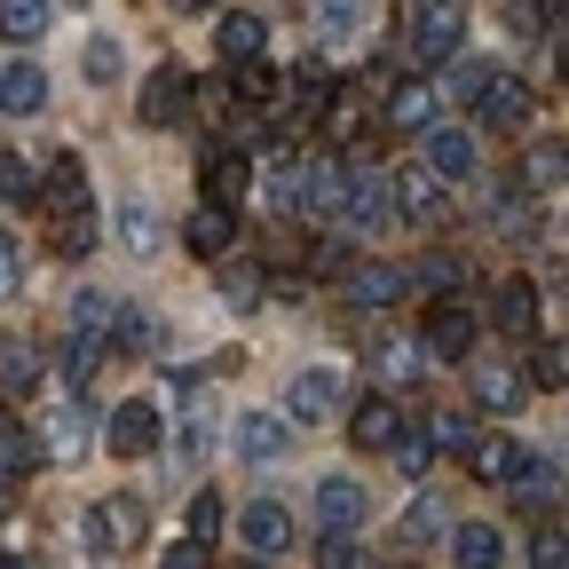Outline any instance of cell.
I'll use <instances>...</instances> for the list:
<instances>
[{
	"label": "cell",
	"mask_w": 569,
	"mask_h": 569,
	"mask_svg": "<svg viewBox=\"0 0 569 569\" xmlns=\"http://www.w3.org/2000/svg\"><path fill=\"white\" fill-rule=\"evenodd\" d=\"M459 96L475 103L482 127H522V111H530V88L515 80V71H498V63H467L459 71Z\"/></svg>",
	"instance_id": "6da1fadb"
},
{
	"label": "cell",
	"mask_w": 569,
	"mask_h": 569,
	"mask_svg": "<svg viewBox=\"0 0 569 569\" xmlns=\"http://www.w3.org/2000/svg\"><path fill=\"white\" fill-rule=\"evenodd\" d=\"M159 436H167V411H159L151 396H127V403L103 419V443H111L119 459H151V451H159Z\"/></svg>",
	"instance_id": "7a4b0ae2"
},
{
	"label": "cell",
	"mask_w": 569,
	"mask_h": 569,
	"mask_svg": "<svg viewBox=\"0 0 569 569\" xmlns=\"http://www.w3.org/2000/svg\"><path fill=\"white\" fill-rule=\"evenodd\" d=\"M80 530H88L96 553H134V538L151 530V515H142V498H96Z\"/></svg>",
	"instance_id": "3957f363"
},
{
	"label": "cell",
	"mask_w": 569,
	"mask_h": 569,
	"mask_svg": "<svg viewBox=\"0 0 569 569\" xmlns=\"http://www.w3.org/2000/svg\"><path fill=\"white\" fill-rule=\"evenodd\" d=\"M32 198H40V213H56V222H80V213H88V167L71 159V151H56V159L40 167Z\"/></svg>",
	"instance_id": "277c9868"
},
{
	"label": "cell",
	"mask_w": 569,
	"mask_h": 569,
	"mask_svg": "<svg viewBox=\"0 0 569 569\" xmlns=\"http://www.w3.org/2000/svg\"><path fill=\"white\" fill-rule=\"evenodd\" d=\"M459 32H467L459 9L419 0V9H411V63H451V56H459Z\"/></svg>",
	"instance_id": "5b68a950"
},
{
	"label": "cell",
	"mask_w": 569,
	"mask_h": 569,
	"mask_svg": "<svg viewBox=\"0 0 569 569\" xmlns=\"http://www.w3.org/2000/svg\"><path fill=\"white\" fill-rule=\"evenodd\" d=\"M365 515H372V490L356 482V475H325V482H317V522H325V538H348Z\"/></svg>",
	"instance_id": "8992f818"
},
{
	"label": "cell",
	"mask_w": 569,
	"mask_h": 569,
	"mask_svg": "<svg viewBox=\"0 0 569 569\" xmlns=\"http://www.w3.org/2000/svg\"><path fill=\"white\" fill-rule=\"evenodd\" d=\"M246 182H253V159L230 151V142H213V151L198 159V190H206V206H238Z\"/></svg>",
	"instance_id": "52a82bcc"
},
{
	"label": "cell",
	"mask_w": 569,
	"mask_h": 569,
	"mask_svg": "<svg viewBox=\"0 0 569 569\" xmlns=\"http://www.w3.org/2000/svg\"><path fill=\"white\" fill-rule=\"evenodd\" d=\"M284 411H293L301 427H325V419H340V372H325V365L293 372V388H284Z\"/></svg>",
	"instance_id": "ba28073f"
},
{
	"label": "cell",
	"mask_w": 569,
	"mask_h": 569,
	"mask_svg": "<svg viewBox=\"0 0 569 569\" xmlns=\"http://www.w3.org/2000/svg\"><path fill=\"white\" fill-rule=\"evenodd\" d=\"M396 436H403L396 396H365V403H348V443H356V451H396Z\"/></svg>",
	"instance_id": "9c48e42d"
},
{
	"label": "cell",
	"mask_w": 569,
	"mask_h": 569,
	"mask_svg": "<svg viewBox=\"0 0 569 569\" xmlns=\"http://www.w3.org/2000/svg\"><path fill=\"white\" fill-rule=\"evenodd\" d=\"M419 348L427 356H475V309L467 301H436L419 325Z\"/></svg>",
	"instance_id": "30bf717a"
},
{
	"label": "cell",
	"mask_w": 569,
	"mask_h": 569,
	"mask_svg": "<svg viewBox=\"0 0 569 569\" xmlns=\"http://www.w3.org/2000/svg\"><path fill=\"white\" fill-rule=\"evenodd\" d=\"M419 167L436 174V182H475V134H467V127H427Z\"/></svg>",
	"instance_id": "8fae6325"
},
{
	"label": "cell",
	"mask_w": 569,
	"mask_h": 569,
	"mask_svg": "<svg viewBox=\"0 0 569 569\" xmlns=\"http://www.w3.org/2000/svg\"><path fill=\"white\" fill-rule=\"evenodd\" d=\"M134 119H142V127H182V119H190V80H182L174 63H159V71H151V88H142Z\"/></svg>",
	"instance_id": "7c38bea8"
},
{
	"label": "cell",
	"mask_w": 569,
	"mask_h": 569,
	"mask_svg": "<svg viewBox=\"0 0 569 569\" xmlns=\"http://www.w3.org/2000/svg\"><path fill=\"white\" fill-rule=\"evenodd\" d=\"M403 284H411V277H403L396 261H348V301H356V309H396Z\"/></svg>",
	"instance_id": "4fadbf2b"
},
{
	"label": "cell",
	"mask_w": 569,
	"mask_h": 569,
	"mask_svg": "<svg viewBox=\"0 0 569 569\" xmlns=\"http://www.w3.org/2000/svg\"><path fill=\"white\" fill-rule=\"evenodd\" d=\"M388 190H396V213H403V222H419V230H436V222H443V182L427 174V167H403Z\"/></svg>",
	"instance_id": "5bb4252c"
},
{
	"label": "cell",
	"mask_w": 569,
	"mask_h": 569,
	"mask_svg": "<svg viewBox=\"0 0 569 569\" xmlns=\"http://www.w3.org/2000/svg\"><path fill=\"white\" fill-rule=\"evenodd\" d=\"M284 443H293V427H284L277 411H246V419H238V459H246V467H277Z\"/></svg>",
	"instance_id": "9a60e30c"
},
{
	"label": "cell",
	"mask_w": 569,
	"mask_h": 569,
	"mask_svg": "<svg viewBox=\"0 0 569 569\" xmlns=\"http://www.w3.org/2000/svg\"><path fill=\"white\" fill-rule=\"evenodd\" d=\"M348 230H388L396 222V190L380 182V174H348Z\"/></svg>",
	"instance_id": "2e32d148"
},
{
	"label": "cell",
	"mask_w": 569,
	"mask_h": 569,
	"mask_svg": "<svg viewBox=\"0 0 569 569\" xmlns=\"http://www.w3.org/2000/svg\"><path fill=\"white\" fill-rule=\"evenodd\" d=\"M48 111V71L40 63H9L0 71V119H40Z\"/></svg>",
	"instance_id": "e0dca14e"
},
{
	"label": "cell",
	"mask_w": 569,
	"mask_h": 569,
	"mask_svg": "<svg viewBox=\"0 0 569 569\" xmlns=\"http://www.w3.org/2000/svg\"><path fill=\"white\" fill-rule=\"evenodd\" d=\"M238 530H246L253 553H284V546H293V515H284L277 498H253V507L238 515Z\"/></svg>",
	"instance_id": "ac0fdd59"
},
{
	"label": "cell",
	"mask_w": 569,
	"mask_h": 569,
	"mask_svg": "<svg viewBox=\"0 0 569 569\" xmlns=\"http://www.w3.org/2000/svg\"><path fill=\"white\" fill-rule=\"evenodd\" d=\"M467 467H475V482H515L530 459H522L515 436H475V443H467Z\"/></svg>",
	"instance_id": "d6986e66"
},
{
	"label": "cell",
	"mask_w": 569,
	"mask_h": 569,
	"mask_svg": "<svg viewBox=\"0 0 569 569\" xmlns=\"http://www.w3.org/2000/svg\"><path fill=\"white\" fill-rule=\"evenodd\" d=\"M230 246H238L230 206H198V213H190V253H198V261H230Z\"/></svg>",
	"instance_id": "ffe728a7"
},
{
	"label": "cell",
	"mask_w": 569,
	"mask_h": 569,
	"mask_svg": "<svg viewBox=\"0 0 569 569\" xmlns=\"http://www.w3.org/2000/svg\"><path fill=\"white\" fill-rule=\"evenodd\" d=\"M569 182V142L561 134H538L522 151V190H561Z\"/></svg>",
	"instance_id": "44dd1931"
},
{
	"label": "cell",
	"mask_w": 569,
	"mask_h": 569,
	"mask_svg": "<svg viewBox=\"0 0 569 569\" xmlns=\"http://www.w3.org/2000/svg\"><path fill=\"white\" fill-rule=\"evenodd\" d=\"M490 317L507 325L515 340H530L538 332V284L530 277H507V284H498V301H490Z\"/></svg>",
	"instance_id": "7402d4cb"
},
{
	"label": "cell",
	"mask_w": 569,
	"mask_h": 569,
	"mask_svg": "<svg viewBox=\"0 0 569 569\" xmlns=\"http://www.w3.org/2000/svg\"><path fill=\"white\" fill-rule=\"evenodd\" d=\"M451 561L459 569H498L507 561V538H498L490 522H451Z\"/></svg>",
	"instance_id": "603a6c76"
},
{
	"label": "cell",
	"mask_w": 569,
	"mask_h": 569,
	"mask_svg": "<svg viewBox=\"0 0 569 569\" xmlns=\"http://www.w3.org/2000/svg\"><path fill=\"white\" fill-rule=\"evenodd\" d=\"M522 388H530V380H522L515 365H498V356H482V365H475V403H482V411H515Z\"/></svg>",
	"instance_id": "cb8c5ba5"
},
{
	"label": "cell",
	"mask_w": 569,
	"mask_h": 569,
	"mask_svg": "<svg viewBox=\"0 0 569 569\" xmlns=\"http://www.w3.org/2000/svg\"><path fill=\"white\" fill-rule=\"evenodd\" d=\"M88 436H96V419H88V403H80V396L48 411V451H56V459H80V451H88Z\"/></svg>",
	"instance_id": "d4e9b609"
},
{
	"label": "cell",
	"mask_w": 569,
	"mask_h": 569,
	"mask_svg": "<svg viewBox=\"0 0 569 569\" xmlns=\"http://www.w3.org/2000/svg\"><path fill=\"white\" fill-rule=\"evenodd\" d=\"M40 459H48V451L32 443V427H24V419H0V490H9V482H24Z\"/></svg>",
	"instance_id": "484cf974"
},
{
	"label": "cell",
	"mask_w": 569,
	"mask_h": 569,
	"mask_svg": "<svg viewBox=\"0 0 569 569\" xmlns=\"http://www.w3.org/2000/svg\"><path fill=\"white\" fill-rule=\"evenodd\" d=\"M261 40H269V24H261L253 9H222V32H213V48H222L230 63H253Z\"/></svg>",
	"instance_id": "4316f807"
},
{
	"label": "cell",
	"mask_w": 569,
	"mask_h": 569,
	"mask_svg": "<svg viewBox=\"0 0 569 569\" xmlns=\"http://www.w3.org/2000/svg\"><path fill=\"white\" fill-rule=\"evenodd\" d=\"M48 9H56V0H0V40H9V48H40Z\"/></svg>",
	"instance_id": "83f0119b"
},
{
	"label": "cell",
	"mask_w": 569,
	"mask_h": 569,
	"mask_svg": "<svg viewBox=\"0 0 569 569\" xmlns=\"http://www.w3.org/2000/svg\"><path fill=\"white\" fill-rule=\"evenodd\" d=\"M119 317H127V309H119V293H103V284H88V293L71 301V332H96V340H111V332H119Z\"/></svg>",
	"instance_id": "f1b7e54d"
},
{
	"label": "cell",
	"mask_w": 569,
	"mask_h": 569,
	"mask_svg": "<svg viewBox=\"0 0 569 569\" xmlns=\"http://www.w3.org/2000/svg\"><path fill=\"white\" fill-rule=\"evenodd\" d=\"M119 246H127L134 261H151V253H159V213L142 206V198H127V206H119Z\"/></svg>",
	"instance_id": "f546056e"
},
{
	"label": "cell",
	"mask_w": 569,
	"mask_h": 569,
	"mask_svg": "<svg viewBox=\"0 0 569 569\" xmlns=\"http://www.w3.org/2000/svg\"><path fill=\"white\" fill-rule=\"evenodd\" d=\"M80 71H88V88H111V80H127V48H119L111 32H88V48H80Z\"/></svg>",
	"instance_id": "4dcf8cb0"
},
{
	"label": "cell",
	"mask_w": 569,
	"mask_h": 569,
	"mask_svg": "<svg viewBox=\"0 0 569 569\" xmlns=\"http://www.w3.org/2000/svg\"><path fill=\"white\" fill-rule=\"evenodd\" d=\"M436 538H451V515H443V498H411L403 507V546H436Z\"/></svg>",
	"instance_id": "1f68e13d"
},
{
	"label": "cell",
	"mask_w": 569,
	"mask_h": 569,
	"mask_svg": "<svg viewBox=\"0 0 569 569\" xmlns=\"http://www.w3.org/2000/svg\"><path fill=\"white\" fill-rule=\"evenodd\" d=\"M332 111V71L325 63H301L293 71V119H325Z\"/></svg>",
	"instance_id": "d6a6232c"
},
{
	"label": "cell",
	"mask_w": 569,
	"mask_h": 569,
	"mask_svg": "<svg viewBox=\"0 0 569 569\" xmlns=\"http://www.w3.org/2000/svg\"><path fill=\"white\" fill-rule=\"evenodd\" d=\"M372 24V0H317V32L325 40H356Z\"/></svg>",
	"instance_id": "836d02e7"
},
{
	"label": "cell",
	"mask_w": 569,
	"mask_h": 569,
	"mask_svg": "<svg viewBox=\"0 0 569 569\" xmlns=\"http://www.w3.org/2000/svg\"><path fill=\"white\" fill-rule=\"evenodd\" d=\"M40 372H48V365H40V348H32V340L0 348V388H9V396H32V388H40Z\"/></svg>",
	"instance_id": "e575fe53"
},
{
	"label": "cell",
	"mask_w": 569,
	"mask_h": 569,
	"mask_svg": "<svg viewBox=\"0 0 569 569\" xmlns=\"http://www.w3.org/2000/svg\"><path fill=\"white\" fill-rule=\"evenodd\" d=\"M103 348H111V340H96V332H71V340H63V380H71V388H88V380L103 372Z\"/></svg>",
	"instance_id": "d590c367"
},
{
	"label": "cell",
	"mask_w": 569,
	"mask_h": 569,
	"mask_svg": "<svg viewBox=\"0 0 569 569\" xmlns=\"http://www.w3.org/2000/svg\"><path fill=\"white\" fill-rule=\"evenodd\" d=\"M388 119L427 134V127H436V88H396V96H388Z\"/></svg>",
	"instance_id": "8d00e7d4"
},
{
	"label": "cell",
	"mask_w": 569,
	"mask_h": 569,
	"mask_svg": "<svg viewBox=\"0 0 569 569\" xmlns=\"http://www.w3.org/2000/svg\"><path fill=\"white\" fill-rule=\"evenodd\" d=\"M261 284H269V277H261L253 261H222V301H230V309H261Z\"/></svg>",
	"instance_id": "74e56055"
},
{
	"label": "cell",
	"mask_w": 569,
	"mask_h": 569,
	"mask_svg": "<svg viewBox=\"0 0 569 569\" xmlns=\"http://www.w3.org/2000/svg\"><path fill=\"white\" fill-rule=\"evenodd\" d=\"M419 372H427V348H411V340H396V348L380 356V380H388V388H411Z\"/></svg>",
	"instance_id": "f35d334b"
},
{
	"label": "cell",
	"mask_w": 569,
	"mask_h": 569,
	"mask_svg": "<svg viewBox=\"0 0 569 569\" xmlns=\"http://www.w3.org/2000/svg\"><path fill=\"white\" fill-rule=\"evenodd\" d=\"M530 380H538V388H569V340H546V348L530 356Z\"/></svg>",
	"instance_id": "ab89813d"
},
{
	"label": "cell",
	"mask_w": 569,
	"mask_h": 569,
	"mask_svg": "<svg viewBox=\"0 0 569 569\" xmlns=\"http://www.w3.org/2000/svg\"><path fill=\"white\" fill-rule=\"evenodd\" d=\"M427 436H436V451H467L475 443V419L467 411H436V419H427Z\"/></svg>",
	"instance_id": "60d3db41"
},
{
	"label": "cell",
	"mask_w": 569,
	"mask_h": 569,
	"mask_svg": "<svg viewBox=\"0 0 569 569\" xmlns=\"http://www.w3.org/2000/svg\"><path fill=\"white\" fill-rule=\"evenodd\" d=\"M427 459H436V436H427V427H403V436H396V467L427 475Z\"/></svg>",
	"instance_id": "b9f144b4"
},
{
	"label": "cell",
	"mask_w": 569,
	"mask_h": 569,
	"mask_svg": "<svg viewBox=\"0 0 569 569\" xmlns=\"http://www.w3.org/2000/svg\"><path fill=\"white\" fill-rule=\"evenodd\" d=\"M507 490H515V498H522V507H530V515H538V507H546V498H553V467H546V459H538V467H522V475H515V482H507Z\"/></svg>",
	"instance_id": "7bdbcfd3"
},
{
	"label": "cell",
	"mask_w": 569,
	"mask_h": 569,
	"mask_svg": "<svg viewBox=\"0 0 569 569\" xmlns=\"http://www.w3.org/2000/svg\"><path fill=\"white\" fill-rule=\"evenodd\" d=\"M530 569H569V530H538L530 538Z\"/></svg>",
	"instance_id": "ee69618b"
},
{
	"label": "cell",
	"mask_w": 569,
	"mask_h": 569,
	"mask_svg": "<svg viewBox=\"0 0 569 569\" xmlns=\"http://www.w3.org/2000/svg\"><path fill=\"white\" fill-rule=\"evenodd\" d=\"M159 569H213V546H206V538H174V546L159 553Z\"/></svg>",
	"instance_id": "f6af8a7d"
},
{
	"label": "cell",
	"mask_w": 569,
	"mask_h": 569,
	"mask_svg": "<svg viewBox=\"0 0 569 569\" xmlns=\"http://www.w3.org/2000/svg\"><path fill=\"white\" fill-rule=\"evenodd\" d=\"M269 96H277V71L253 56V63H246V80H238V103H269Z\"/></svg>",
	"instance_id": "bcb514c9"
},
{
	"label": "cell",
	"mask_w": 569,
	"mask_h": 569,
	"mask_svg": "<svg viewBox=\"0 0 569 569\" xmlns=\"http://www.w3.org/2000/svg\"><path fill=\"white\" fill-rule=\"evenodd\" d=\"M32 182H40V174H32L24 159H9V151H0V198H32Z\"/></svg>",
	"instance_id": "7dc6e473"
},
{
	"label": "cell",
	"mask_w": 569,
	"mask_h": 569,
	"mask_svg": "<svg viewBox=\"0 0 569 569\" xmlns=\"http://www.w3.org/2000/svg\"><path fill=\"white\" fill-rule=\"evenodd\" d=\"M317 569H365V553H356V538H325Z\"/></svg>",
	"instance_id": "c3c4849f"
},
{
	"label": "cell",
	"mask_w": 569,
	"mask_h": 569,
	"mask_svg": "<svg viewBox=\"0 0 569 569\" xmlns=\"http://www.w3.org/2000/svg\"><path fill=\"white\" fill-rule=\"evenodd\" d=\"M213 522H222V498L198 490V507H190V538H213Z\"/></svg>",
	"instance_id": "681fc988"
},
{
	"label": "cell",
	"mask_w": 569,
	"mask_h": 569,
	"mask_svg": "<svg viewBox=\"0 0 569 569\" xmlns=\"http://www.w3.org/2000/svg\"><path fill=\"white\" fill-rule=\"evenodd\" d=\"M459 277H467V269H459L451 253H443V261H427V284H436V293H443V301H451V284H459Z\"/></svg>",
	"instance_id": "f907efd6"
},
{
	"label": "cell",
	"mask_w": 569,
	"mask_h": 569,
	"mask_svg": "<svg viewBox=\"0 0 569 569\" xmlns=\"http://www.w3.org/2000/svg\"><path fill=\"white\" fill-rule=\"evenodd\" d=\"M17 277H24V269H17V246H9V238H0V301H9V293H17Z\"/></svg>",
	"instance_id": "816d5d0a"
},
{
	"label": "cell",
	"mask_w": 569,
	"mask_h": 569,
	"mask_svg": "<svg viewBox=\"0 0 569 569\" xmlns=\"http://www.w3.org/2000/svg\"><path fill=\"white\" fill-rule=\"evenodd\" d=\"M538 17H553V24H569V0H530Z\"/></svg>",
	"instance_id": "f5cc1de1"
},
{
	"label": "cell",
	"mask_w": 569,
	"mask_h": 569,
	"mask_svg": "<svg viewBox=\"0 0 569 569\" xmlns=\"http://www.w3.org/2000/svg\"><path fill=\"white\" fill-rule=\"evenodd\" d=\"M167 9H182V17H206V9H222V0H167Z\"/></svg>",
	"instance_id": "db71d44e"
},
{
	"label": "cell",
	"mask_w": 569,
	"mask_h": 569,
	"mask_svg": "<svg viewBox=\"0 0 569 569\" xmlns=\"http://www.w3.org/2000/svg\"><path fill=\"white\" fill-rule=\"evenodd\" d=\"M561 80H569V48H561Z\"/></svg>",
	"instance_id": "11a10c76"
},
{
	"label": "cell",
	"mask_w": 569,
	"mask_h": 569,
	"mask_svg": "<svg viewBox=\"0 0 569 569\" xmlns=\"http://www.w3.org/2000/svg\"><path fill=\"white\" fill-rule=\"evenodd\" d=\"M443 9H467V0H443Z\"/></svg>",
	"instance_id": "9f6ffc18"
},
{
	"label": "cell",
	"mask_w": 569,
	"mask_h": 569,
	"mask_svg": "<svg viewBox=\"0 0 569 569\" xmlns=\"http://www.w3.org/2000/svg\"><path fill=\"white\" fill-rule=\"evenodd\" d=\"M0 569H17V561H9V553H0Z\"/></svg>",
	"instance_id": "6f0895ef"
},
{
	"label": "cell",
	"mask_w": 569,
	"mask_h": 569,
	"mask_svg": "<svg viewBox=\"0 0 569 569\" xmlns=\"http://www.w3.org/2000/svg\"><path fill=\"white\" fill-rule=\"evenodd\" d=\"M396 569H419V561H396Z\"/></svg>",
	"instance_id": "680465c9"
},
{
	"label": "cell",
	"mask_w": 569,
	"mask_h": 569,
	"mask_svg": "<svg viewBox=\"0 0 569 569\" xmlns=\"http://www.w3.org/2000/svg\"><path fill=\"white\" fill-rule=\"evenodd\" d=\"M71 9H80V0H71Z\"/></svg>",
	"instance_id": "91938a15"
}]
</instances>
